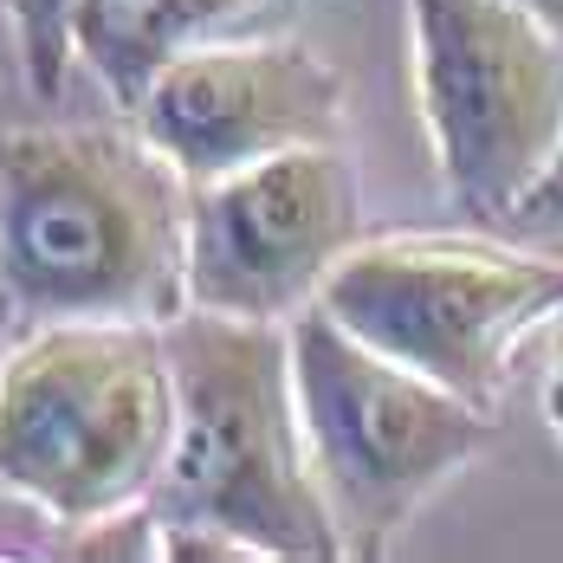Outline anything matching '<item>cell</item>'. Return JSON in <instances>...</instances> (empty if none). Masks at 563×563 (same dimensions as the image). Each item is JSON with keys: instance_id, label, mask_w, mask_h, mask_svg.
I'll list each match as a JSON object with an SVG mask.
<instances>
[{"instance_id": "1", "label": "cell", "mask_w": 563, "mask_h": 563, "mask_svg": "<svg viewBox=\"0 0 563 563\" xmlns=\"http://www.w3.org/2000/svg\"><path fill=\"white\" fill-rule=\"evenodd\" d=\"M163 343L175 434L150 499L175 531V558H343L298 421L291 331L195 305Z\"/></svg>"}, {"instance_id": "2", "label": "cell", "mask_w": 563, "mask_h": 563, "mask_svg": "<svg viewBox=\"0 0 563 563\" xmlns=\"http://www.w3.org/2000/svg\"><path fill=\"white\" fill-rule=\"evenodd\" d=\"M181 181L150 136H0V285L40 318H163L188 291Z\"/></svg>"}, {"instance_id": "3", "label": "cell", "mask_w": 563, "mask_h": 563, "mask_svg": "<svg viewBox=\"0 0 563 563\" xmlns=\"http://www.w3.org/2000/svg\"><path fill=\"white\" fill-rule=\"evenodd\" d=\"M169 434V343L143 318H53L0 363V486L58 525L156 493Z\"/></svg>"}, {"instance_id": "4", "label": "cell", "mask_w": 563, "mask_h": 563, "mask_svg": "<svg viewBox=\"0 0 563 563\" xmlns=\"http://www.w3.org/2000/svg\"><path fill=\"white\" fill-rule=\"evenodd\" d=\"M291 383L311 473L350 558H383L415 506L486 441L473 395L369 350L318 298L291 324Z\"/></svg>"}, {"instance_id": "5", "label": "cell", "mask_w": 563, "mask_h": 563, "mask_svg": "<svg viewBox=\"0 0 563 563\" xmlns=\"http://www.w3.org/2000/svg\"><path fill=\"white\" fill-rule=\"evenodd\" d=\"M415 85L448 195L511 227L563 150V40L518 0H408Z\"/></svg>"}, {"instance_id": "6", "label": "cell", "mask_w": 563, "mask_h": 563, "mask_svg": "<svg viewBox=\"0 0 563 563\" xmlns=\"http://www.w3.org/2000/svg\"><path fill=\"white\" fill-rule=\"evenodd\" d=\"M318 305L369 350L486 401L518 338L563 311V260L479 240H376L331 266Z\"/></svg>"}, {"instance_id": "7", "label": "cell", "mask_w": 563, "mask_h": 563, "mask_svg": "<svg viewBox=\"0 0 563 563\" xmlns=\"http://www.w3.org/2000/svg\"><path fill=\"white\" fill-rule=\"evenodd\" d=\"M356 233V175L338 150L298 143L195 181L188 298L227 318H291Z\"/></svg>"}, {"instance_id": "8", "label": "cell", "mask_w": 563, "mask_h": 563, "mask_svg": "<svg viewBox=\"0 0 563 563\" xmlns=\"http://www.w3.org/2000/svg\"><path fill=\"white\" fill-rule=\"evenodd\" d=\"M143 136L188 181L233 175L298 143H331L338 78L324 58L285 40L260 46H181L136 98Z\"/></svg>"}, {"instance_id": "9", "label": "cell", "mask_w": 563, "mask_h": 563, "mask_svg": "<svg viewBox=\"0 0 563 563\" xmlns=\"http://www.w3.org/2000/svg\"><path fill=\"white\" fill-rule=\"evenodd\" d=\"M227 7L233 0H71V40L117 98L136 104L150 78Z\"/></svg>"}, {"instance_id": "10", "label": "cell", "mask_w": 563, "mask_h": 563, "mask_svg": "<svg viewBox=\"0 0 563 563\" xmlns=\"http://www.w3.org/2000/svg\"><path fill=\"white\" fill-rule=\"evenodd\" d=\"M26 13L40 20V33H33V78L53 91L58 53H65V33H71V0H26Z\"/></svg>"}, {"instance_id": "11", "label": "cell", "mask_w": 563, "mask_h": 563, "mask_svg": "<svg viewBox=\"0 0 563 563\" xmlns=\"http://www.w3.org/2000/svg\"><path fill=\"white\" fill-rule=\"evenodd\" d=\"M511 227H518V233H563V150H558V163L544 169V181L518 201Z\"/></svg>"}, {"instance_id": "12", "label": "cell", "mask_w": 563, "mask_h": 563, "mask_svg": "<svg viewBox=\"0 0 563 563\" xmlns=\"http://www.w3.org/2000/svg\"><path fill=\"white\" fill-rule=\"evenodd\" d=\"M518 7H525L531 20H544V26H551V33L563 40V0H518Z\"/></svg>"}, {"instance_id": "13", "label": "cell", "mask_w": 563, "mask_h": 563, "mask_svg": "<svg viewBox=\"0 0 563 563\" xmlns=\"http://www.w3.org/2000/svg\"><path fill=\"white\" fill-rule=\"evenodd\" d=\"M544 401H551V428L563 434V343H558V363H551V395Z\"/></svg>"}]
</instances>
